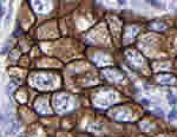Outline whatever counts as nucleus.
<instances>
[{
  "instance_id": "1",
  "label": "nucleus",
  "mask_w": 177,
  "mask_h": 137,
  "mask_svg": "<svg viewBox=\"0 0 177 137\" xmlns=\"http://www.w3.org/2000/svg\"><path fill=\"white\" fill-rule=\"evenodd\" d=\"M32 4L35 7V11L39 13H46L50 11V0H32Z\"/></svg>"
},
{
  "instance_id": "2",
  "label": "nucleus",
  "mask_w": 177,
  "mask_h": 137,
  "mask_svg": "<svg viewBox=\"0 0 177 137\" xmlns=\"http://www.w3.org/2000/svg\"><path fill=\"white\" fill-rule=\"evenodd\" d=\"M157 82L161 84H165V85H171V84H176V78H174L171 74H161L157 77Z\"/></svg>"
},
{
  "instance_id": "3",
  "label": "nucleus",
  "mask_w": 177,
  "mask_h": 137,
  "mask_svg": "<svg viewBox=\"0 0 177 137\" xmlns=\"http://www.w3.org/2000/svg\"><path fill=\"white\" fill-rule=\"evenodd\" d=\"M151 27L154 28V30L163 31L164 28H167V26H165L164 24H162V23H154V24H151Z\"/></svg>"
},
{
  "instance_id": "4",
  "label": "nucleus",
  "mask_w": 177,
  "mask_h": 137,
  "mask_svg": "<svg viewBox=\"0 0 177 137\" xmlns=\"http://www.w3.org/2000/svg\"><path fill=\"white\" fill-rule=\"evenodd\" d=\"M169 119H171V121H175L177 119V110L176 109H172L171 110V112L169 114Z\"/></svg>"
},
{
  "instance_id": "5",
  "label": "nucleus",
  "mask_w": 177,
  "mask_h": 137,
  "mask_svg": "<svg viewBox=\"0 0 177 137\" xmlns=\"http://www.w3.org/2000/svg\"><path fill=\"white\" fill-rule=\"evenodd\" d=\"M149 4H151L152 6H161V4H159L158 0H146Z\"/></svg>"
},
{
  "instance_id": "6",
  "label": "nucleus",
  "mask_w": 177,
  "mask_h": 137,
  "mask_svg": "<svg viewBox=\"0 0 177 137\" xmlns=\"http://www.w3.org/2000/svg\"><path fill=\"white\" fill-rule=\"evenodd\" d=\"M118 2H119L121 5H124V4H125V0H118Z\"/></svg>"
},
{
  "instance_id": "7",
  "label": "nucleus",
  "mask_w": 177,
  "mask_h": 137,
  "mask_svg": "<svg viewBox=\"0 0 177 137\" xmlns=\"http://www.w3.org/2000/svg\"><path fill=\"white\" fill-rule=\"evenodd\" d=\"M175 9H176V11H177V0H176V4H175Z\"/></svg>"
},
{
  "instance_id": "8",
  "label": "nucleus",
  "mask_w": 177,
  "mask_h": 137,
  "mask_svg": "<svg viewBox=\"0 0 177 137\" xmlns=\"http://www.w3.org/2000/svg\"><path fill=\"white\" fill-rule=\"evenodd\" d=\"M5 1H6V0H5Z\"/></svg>"
}]
</instances>
